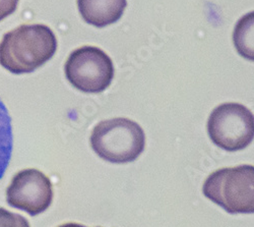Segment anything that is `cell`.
Listing matches in <instances>:
<instances>
[{
	"instance_id": "8992f818",
	"label": "cell",
	"mask_w": 254,
	"mask_h": 227,
	"mask_svg": "<svg viewBox=\"0 0 254 227\" xmlns=\"http://www.w3.org/2000/svg\"><path fill=\"white\" fill-rule=\"evenodd\" d=\"M50 179L38 169H25L16 173L6 190V201L13 208L31 216L45 212L52 203Z\"/></svg>"
},
{
	"instance_id": "7a4b0ae2",
	"label": "cell",
	"mask_w": 254,
	"mask_h": 227,
	"mask_svg": "<svg viewBox=\"0 0 254 227\" xmlns=\"http://www.w3.org/2000/svg\"><path fill=\"white\" fill-rule=\"evenodd\" d=\"M91 146L105 161L115 164L130 163L143 152L145 135L135 121L116 117L103 120L94 128Z\"/></svg>"
},
{
	"instance_id": "ba28073f",
	"label": "cell",
	"mask_w": 254,
	"mask_h": 227,
	"mask_svg": "<svg viewBox=\"0 0 254 227\" xmlns=\"http://www.w3.org/2000/svg\"><path fill=\"white\" fill-rule=\"evenodd\" d=\"M233 41L242 57L254 61V11L238 20L233 33Z\"/></svg>"
},
{
	"instance_id": "277c9868",
	"label": "cell",
	"mask_w": 254,
	"mask_h": 227,
	"mask_svg": "<svg viewBox=\"0 0 254 227\" xmlns=\"http://www.w3.org/2000/svg\"><path fill=\"white\" fill-rule=\"evenodd\" d=\"M207 132L216 146L228 152L243 150L254 139V115L239 103H224L210 113Z\"/></svg>"
},
{
	"instance_id": "30bf717a",
	"label": "cell",
	"mask_w": 254,
	"mask_h": 227,
	"mask_svg": "<svg viewBox=\"0 0 254 227\" xmlns=\"http://www.w3.org/2000/svg\"><path fill=\"white\" fill-rule=\"evenodd\" d=\"M0 227H31L28 220L19 214L0 208Z\"/></svg>"
},
{
	"instance_id": "3957f363",
	"label": "cell",
	"mask_w": 254,
	"mask_h": 227,
	"mask_svg": "<svg viewBox=\"0 0 254 227\" xmlns=\"http://www.w3.org/2000/svg\"><path fill=\"white\" fill-rule=\"evenodd\" d=\"M203 195L230 214L254 213V166L239 165L211 173L203 183Z\"/></svg>"
},
{
	"instance_id": "8fae6325",
	"label": "cell",
	"mask_w": 254,
	"mask_h": 227,
	"mask_svg": "<svg viewBox=\"0 0 254 227\" xmlns=\"http://www.w3.org/2000/svg\"><path fill=\"white\" fill-rule=\"evenodd\" d=\"M18 4V0H0V22L12 14Z\"/></svg>"
},
{
	"instance_id": "52a82bcc",
	"label": "cell",
	"mask_w": 254,
	"mask_h": 227,
	"mask_svg": "<svg viewBox=\"0 0 254 227\" xmlns=\"http://www.w3.org/2000/svg\"><path fill=\"white\" fill-rule=\"evenodd\" d=\"M126 0H77V7L86 22L103 28L112 25L122 16Z\"/></svg>"
},
{
	"instance_id": "5b68a950",
	"label": "cell",
	"mask_w": 254,
	"mask_h": 227,
	"mask_svg": "<svg viewBox=\"0 0 254 227\" xmlns=\"http://www.w3.org/2000/svg\"><path fill=\"white\" fill-rule=\"evenodd\" d=\"M64 71L70 84L84 93L105 91L114 77L111 58L102 49L94 46H82L71 52Z\"/></svg>"
},
{
	"instance_id": "6da1fadb",
	"label": "cell",
	"mask_w": 254,
	"mask_h": 227,
	"mask_svg": "<svg viewBox=\"0 0 254 227\" xmlns=\"http://www.w3.org/2000/svg\"><path fill=\"white\" fill-rule=\"evenodd\" d=\"M57 50L53 31L45 25H22L0 42V65L14 75L31 74L49 61Z\"/></svg>"
},
{
	"instance_id": "7c38bea8",
	"label": "cell",
	"mask_w": 254,
	"mask_h": 227,
	"mask_svg": "<svg viewBox=\"0 0 254 227\" xmlns=\"http://www.w3.org/2000/svg\"><path fill=\"white\" fill-rule=\"evenodd\" d=\"M58 227H86V226H83L81 224H77V223H66V224L60 225Z\"/></svg>"
},
{
	"instance_id": "9c48e42d",
	"label": "cell",
	"mask_w": 254,
	"mask_h": 227,
	"mask_svg": "<svg viewBox=\"0 0 254 227\" xmlns=\"http://www.w3.org/2000/svg\"><path fill=\"white\" fill-rule=\"evenodd\" d=\"M13 148V135L11 117L0 100V179H1L8 167Z\"/></svg>"
}]
</instances>
